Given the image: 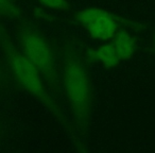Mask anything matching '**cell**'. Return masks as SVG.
Here are the masks:
<instances>
[{
	"mask_svg": "<svg viewBox=\"0 0 155 153\" xmlns=\"http://www.w3.org/2000/svg\"><path fill=\"white\" fill-rule=\"evenodd\" d=\"M61 83L68 103L71 122L79 146L88 135L94 108V87L85 49L77 37L65 36L61 42Z\"/></svg>",
	"mask_w": 155,
	"mask_h": 153,
	"instance_id": "obj_1",
	"label": "cell"
},
{
	"mask_svg": "<svg viewBox=\"0 0 155 153\" xmlns=\"http://www.w3.org/2000/svg\"><path fill=\"white\" fill-rule=\"evenodd\" d=\"M0 49L16 85L36 99L56 119L79 146L74 128L60 102L52 96L39 70L15 45L8 30L0 24Z\"/></svg>",
	"mask_w": 155,
	"mask_h": 153,
	"instance_id": "obj_2",
	"label": "cell"
},
{
	"mask_svg": "<svg viewBox=\"0 0 155 153\" xmlns=\"http://www.w3.org/2000/svg\"><path fill=\"white\" fill-rule=\"evenodd\" d=\"M16 33L19 49L39 70L52 96L58 102L64 100L61 65L50 41L26 16L16 20Z\"/></svg>",
	"mask_w": 155,
	"mask_h": 153,
	"instance_id": "obj_3",
	"label": "cell"
},
{
	"mask_svg": "<svg viewBox=\"0 0 155 153\" xmlns=\"http://www.w3.org/2000/svg\"><path fill=\"white\" fill-rule=\"evenodd\" d=\"M74 20L88 33L91 38L102 43L112 42L121 27H130L137 30L143 28L131 20L97 7L85 8L78 11L74 14Z\"/></svg>",
	"mask_w": 155,
	"mask_h": 153,
	"instance_id": "obj_4",
	"label": "cell"
},
{
	"mask_svg": "<svg viewBox=\"0 0 155 153\" xmlns=\"http://www.w3.org/2000/svg\"><path fill=\"white\" fill-rule=\"evenodd\" d=\"M85 54L88 62L99 64L106 69L116 68L121 62L120 56L112 42H104L97 47L89 48L85 50Z\"/></svg>",
	"mask_w": 155,
	"mask_h": 153,
	"instance_id": "obj_5",
	"label": "cell"
},
{
	"mask_svg": "<svg viewBox=\"0 0 155 153\" xmlns=\"http://www.w3.org/2000/svg\"><path fill=\"white\" fill-rule=\"evenodd\" d=\"M112 43L119 54L121 61L130 60L137 51V39L127 29V27H121L115 34Z\"/></svg>",
	"mask_w": 155,
	"mask_h": 153,
	"instance_id": "obj_6",
	"label": "cell"
},
{
	"mask_svg": "<svg viewBox=\"0 0 155 153\" xmlns=\"http://www.w3.org/2000/svg\"><path fill=\"white\" fill-rule=\"evenodd\" d=\"M18 0H0V17L19 20L25 17L22 10L17 3Z\"/></svg>",
	"mask_w": 155,
	"mask_h": 153,
	"instance_id": "obj_7",
	"label": "cell"
},
{
	"mask_svg": "<svg viewBox=\"0 0 155 153\" xmlns=\"http://www.w3.org/2000/svg\"><path fill=\"white\" fill-rule=\"evenodd\" d=\"M15 81L8 68L7 64L0 62V94H10L15 88Z\"/></svg>",
	"mask_w": 155,
	"mask_h": 153,
	"instance_id": "obj_8",
	"label": "cell"
},
{
	"mask_svg": "<svg viewBox=\"0 0 155 153\" xmlns=\"http://www.w3.org/2000/svg\"><path fill=\"white\" fill-rule=\"evenodd\" d=\"M37 2L46 9L60 12H68L71 10V5L68 0H36Z\"/></svg>",
	"mask_w": 155,
	"mask_h": 153,
	"instance_id": "obj_9",
	"label": "cell"
},
{
	"mask_svg": "<svg viewBox=\"0 0 155 153\" xmlns=\"http://www.w3.org/2000/svg\"><path fill=\"white\" fill-rule=\"evenodd\" d=\"M3 132H5V125H3L2 121L0 120V138L2 137V135H3Z\"/></svg>",
	"mask_w": 155,
	"mask_h": 153,
	"instance_id": "obj_10",
	"label": "cell"
},
{
	"mask_svg": "<svg viewBox=\"0 0 155 153\" xmlns=\"http://www.w3.org/2000/svg\"><path fill=\"white\" fill-rule=\"evenodd\" d=\"M153 46H154V47H155V36H154V38H153Z\"/></svg>",
	"mask_w": 155,
	"mask_h": 153,
	"instance_id": "obj_11",
	"label": "cell"
}]
</instances>
